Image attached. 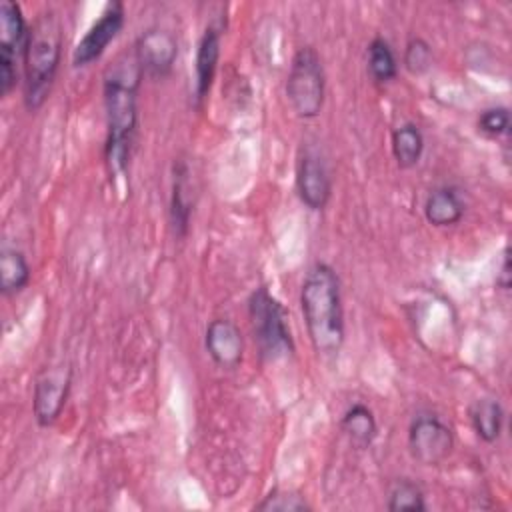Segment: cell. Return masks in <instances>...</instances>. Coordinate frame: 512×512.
<instances>
[{"instance_id": "7a4b0ae2", "label": "cell", "mask_w": 512, "mask_h": 512, "mask_svg": "<svg viewBox=\"0 0 512 512\" xmlns=\"http://www.w3.org/2000/svg\"><path fill=\"white\" fill-rule=\"evenodd\" d=\"M300 308L312 348L320 356H336L344 344V306L340 278L326 264H314L300 286Z\"/></svg>"}, {"instance_id": "603a6c76", "label": "cell", "mask_w": 512, "mask_h": 512, "mask_svg": "<svg viewBox=\"0 0 512 512\" xmlns=\"http://www.w3.org/2000/svg\"><path fill=\"white\" fill-rule=\"evenodd\" d=\"M432 58H434L432 56V46L424 38L416 36V38H410L406 42L402 62H404V66L410 74L420 76V74L428 72L430 66H432Z\"/></svg>"}, {"instance_id": "9c48e42d", "label": "cell", "mask_w": 512, "mask_h": 512, "mask_svg": "<svg viewBox=\"0 0 512 512\" xmlns=\"http://www.w3.org/2000/svg\"><path fill=\"white\" fill-rule=\"evenodd\" d=\"M124 20H126L124 4L118 0L108 2L100 12V16L92 22V26L76 44L72 52V66L84 68L96 62L106 52L108 44L120 34V30L124 28Z\"/></svg>"}, {"instance_id": "ffe728a7", "label": "cell", "mask_w": 512, "mask_h": 512, "mask_svg": "<svg viewBox=\"0 0 512 512\" xmlns=\"http://www.w3.org/2000/svg\"><path fill=\"white\" fill-rule=\"evenodd\" d=\"M368 74L378 84H388L398 76V60L388 40L376 36L368 44Z\"/></svg>"}, {"instance_id": "3957f363", "label": "cell", "mask_w": 512, "mask_h": 512, "mask_svg": "<svg viewBox=\"0 0 512 512\" xmlns=\"http://www.w3.org/2000/svg\"><path fill=\"white\" fill-rule=\"evenodd\" d=\"M62 54V26L52 8L40 12L30 26L24 54V106L36 112L48 100Z\"/></svg>"}, {"instance_id": "9a60e30c", "label": "cell", "mask_w": 512, "mask_h": 512, "mask_svg": "<svg viewBox=\"0 0 512 512\" xmlns=\"http://www.w3.org/2000/svg\"><path fill=\"white\" fill-rule=\"evenodd\" d=\"M192 216V198L188 182V166L178 160L174 162L172 172V194H170V224L178 238H184L190 228Z\"/></svg>"}, {"instance_id": "5bb4252c", "label": "cell", "mask_w": 512, "mask_h": 512, "mask_svg": "<svg viewBox=\"0 0 512 512\" xmlns=\"http://www.w3.org/2000/svg\"><path fill=\"white\" fill-rule=\"evenodd\" d=\"M424 216L436 228L454 226L464 216V202L454 186H438L430 190L424 202Z\"/></svg>"}, {"instance_id": "30bf717a", "label": "cell", "mask_w": 512, "mask_h": 512, "mask_svg": "<svg viewBox=\"0 0 512 512\" xmlns=\"http://www.w3.org/2000/svg\"><path fill=\"white\" fill-rule=\"evenodd\" d=\"M70 384H72V370L68 366L46 370L36 380L34 394H32V412L38 426L48 428L60 418L70 392Z\"/></svg>"}, {"instance_id": "d6986e66", "label": "cell", "mask_w": 512, "mask_h": 512, "mask_svg": "<svg viewBox=\"0 0 512 512\" xmlns=\"http://www.w3.org/2000/svg\"><path fill=\"white\" fill-rule=\"evenodd\" d=\"M470 422L476 432V436L482 442H496L502 434V424H504V410L498 400L494 398H482L476 400L474 406L470 408Z\"/></svg>"}, {"instance_id": "e0dca14e", "label": "cell", "mask_w": 512, "mask_h": 512, "mask_svg": "<svg viewBox=\"0 0 512 512\" xmlns=\"http://www.w3.org/2000/svg\"><path fill=\"white\" fill-rule=\"evenodd\" d=\"M32 270L24 252L16 248H2L0 252V290L4 296L22 292L30 282Z\"/></svg>"}, {"instance_id": "cb8c5ba5", "label": "cell", "mask_w": 512, "mask_h": 512, "mask_svg": "<svg viewBox=\"0 0 512 512\" xmlns=\"http://www.w3.org/2000/svg\"><path fill=\"white\" fill-rule=\"evenodd\" d=\"M478 130L488 136V138H498L502 134L508 132L510 128V112L506 106H492L480 112L478 122H476Z\"/></svg>"}, {"instance_id": "52a82bcc", "label": "cell", "mask_w": 512, "mask_h": 512, "mask_svg": "<svg viewBox=\"0 0 512 512\" xmlns=\"http://www.w3.org/2000/svg\"><path fill=\"white\" fill-rule=\"evenodd\" d=\"M408 448L416 462L438 466L454 448L452 428L436 414H418L408 428Z\"/></svg>"}, {"instance_id": "277c9868", "label": "cell", "mask_w": 512, "mask_h": 512, "mask_svg": "<svg viewBox=\"0 0 512 512\" xmlns=\"http://www.w3.org/2000/svg\"><path fill=\"white\" fill-rule=\"evenodd\" d=\"M248 316L262 360L276 362L294 352L288 312L266 286L254 288L248 296Z\"/></svg>"}, {"instance_id": "ac0fdd59", "label": "cell", "mask_w": 512, "mask_h": 512, "mask_svg": "<svg viewBox=\"0 0 512 512\" xmlns=\"http://www.w3.org/2000/svg\"><path fill=\"white\" fill-rule=\"evenodd\" d=\"M424 152V134L422 130L412 124L404 122L392 132V154L400 168L408 170L414 168Z\"/></svg>"}, {"instance_id": "6da1fadb", "label": "cell", "mask_w": 512, "mask_h": 512, "mask_svg": "<svg viewBox=\"0 0 512 512\" xmlns=\"http://www.w3.org/2000/svg\"><path fill=\"white\" fill-rule=\"evenodd\" d=\"M142 70L136 58L116 62L104 76L106 142L104 158L110 174L126 172L138 130V86Z\"/></svg>"}, {"instance_id": "44dd1931", "label": "cell", "mask_w": 512, "mask_h": 512, "mask_svg": "<svg viewBox=\"0 0 512 512\" xmlns=\"http://www.w3.org/2000/svg\"><path fill=\"white\" fill-rule=\"evenodd\" d=\"M386 508L390 512H424L426 510L424 492L416 482L408 478H400L390 488Z\"/></svg>"}, {"instance_id": "ba28073f", "label": "cell", "mask_w": 512, "mask_h": 512, "mask_svg": "<svg viewBox=\"0 0 512 512\" xmlns=\"http://www.w3.org/2000/svg\"><path fill=\"white\" fill-rule=\"evenodd\" d=\"M296 192L310 210H322L332 194L328 164L318 148L302 144L296 156Z\"/></svg>"}, {"instance_id": "4fadbf2b", "label": "cell", "mask_w": 512, "mask_h": 512, "mask_svg": "<svg viewBox=\"0 0 512 512\" xmlns=\"http://www.w3.org/2000/svg\"><path fill=\"white\" fill-rule=\"evenodd\" d=\"M218 60H220V28L210 24L204 28V32L198 40V48H196L194 94H196L198 106L204 102V98L208 96V92L212 88Z\"/></svg>"}, {"instance_id": "2e32d148", "label": "cell", "mask_w": 512, "mask_h": 512, "mask_svg": "<svg viewBox=\"0 0 512 512\" xmlns=\"http://www.w3.org/2000/svg\"><path fill=\"white\" fill-rule=\"evenodd\" d=\"M340 428L350 438V442L356 444L358 448H368L378 434L374 412L360 402L346 408V412L340 418Z\"/></svg>"}, {"instance_id": "7402d4cb", "label": "cell", "mask_w": 512, "mask_h": 512, "mask_svg": "<svg viewBox=\"0 0 512 512\" xmlns=\"http://www.w3.org/2000/svg\"><path fill=\"white\" fill-rule=\"evenodd\" d=\"M256 510H262V512H308V510H312V506L298 492L272 490L268 496L262 498V502L256 504Z\"/></svg>"}, {"instance_id": "5b68a950", "label": "cell", "mask_w": 512, "mask_h": 512, "mask_svg": "<svg viewBox=\"0 0 512 512\" xmlns=\"http://www.w3.org/2000/svg\"><path fill=\"white\" fill-rule=\"evenodd\" d=\"M326 94V74L318 52L302 46L294 52L286 78V98L298 118L312 120L322 112Z\"/></svg>"}, {"instance_id": "7c38bea8", "label": "cell", "mask_w": 512, "mask_h": 512, "mask_svg": "<svg viewBox=\"0 0 512 512\" xmlns=\"http://www.w3.org/2000/svg\"><path fill=\"white\" fill-rule=\"evenodd\" d=\"M204 348L220 368H236L244 356V336L228 318H214L206 326Z\"/></svg>"}, {"instance_id": "8992f818", "label": "cell", "mask_w": 512, "mask_h": 512, "mask_svg": "<svg viewBox=\"0 0 512 512\" xmlns=\"http://www.w3.org/2000/svg\"><path fill=\"white\" fill-rule=\"evenodd\" d=\"M30 26L14 0L0 2V94L8 96L18 82V68L24 66Z\"/></svg>"}, {"instance_id": "8fae6325", "label": "cell", "mask_w": 512, "mask_h": 512, "mask_svg": "<svg viewBox=\"0 0 512 512\" xmlns=\"http://www.w3.org/2000/svg\"><path fill=\"white\" fill-rule=\"evenodd\" d=\"M178 56V42L172 32L162 28H148L142 32L134 46V58L142 74L164 78L172 72Z\"/></svg>"}, {"instance_id": "d4e9b609", "label": "cell", "mask_w": 512, "mask_h": 512, "mask_svg": "<svg viewBox=\"0 0 512 512\" xmlns=\"http://www.w3.org/2000/svg\"><path fill=\"white\" fill-rule=\"evenodd\" d=\"M510 282H512V276H510V254H508V248H504L502 266H500V274L496 276V284H498L502 290H508V288H510Z\"/></svg>"}]
</instances>
